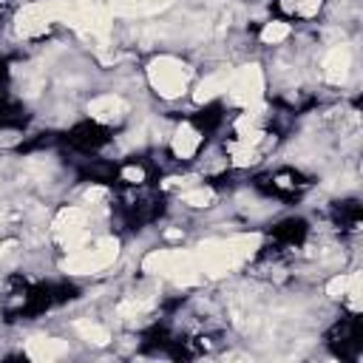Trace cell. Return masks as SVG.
<instances>
[{
    "mask_svg": "<svg viewBox=\"0 0 363 363\" xmlns=\"http://www.w3.org/2000/svg\"><path fill=\"white\" fill-rule=\"evenodd\" d=\"M105 11L111 17H136L142 14V0H105Z\"/></svg>",
    "mask_w": 363,
    "mask_h": 363,
    "instance_id": "cell-19",
    "label": "cell"
},
{
    "mask_svg": "<svg viewBox=\"0 0 363 363\" xmlns=\"http://www.w3.org/2000/svg\"><path fill=\"white\" fill-rule=\"evenodd\" d=\"M125 111H128V105H125V99L116 96V94H102V96L91 99V105H88L91 119H96V122H102V125L119 122V119L125 116Z\"/></svg>",
    "mask_w": 363,
    "mask_h": 363,
    "instance_id": "cell-10",
    "label": "cell"
},
{
    "mask_svg": "<svg viewBox=\"0 0 363 363\" xmlns=\"http://www.w3.org/2000/svg\"><path fill=\"white\" fill-rule=\"evenodd\" d=\"M289 23H284V20H269V23H264V28H261V43H267V45H275V43H284L286 37H289Z\"/></svg>",
    "mask_w": 363,
    "mask_h": 363,
    "instance_id": "cell-17",
    "label": "cell"
},
{
    "mask_svg": "<svg viewBox=\"0 0 363 363\" xmlns=\"http://www.w3.org/2000/svg\"><path fill=\"white\" fill-rule=\"evenodd\" d=\"M11 247H14V241H0V258H3V255H6Z\"/></svg>",
    "mask_w": 363,
    "mask_h": 363,
    "instance_id": "cell-27",
    "label": "cell"
},
{
    "mask_svg": "<svg viewBox=\"0 0 363 363\" xmlns=\"http://www.w3.org/2000/svg\"><path fill=\"white\" fill-rule=\"evenodd\" d=\"M346 286H349V275L340 272V275H335V278L326 284V295H329V298H343V295H346Z\"/></svg>",
    "mask_w": 363,
    "mask_h": 363,
    "instance_id": "cell-21",
    "label": "cell"
},
{
    "mask_svg": "<svg viewBox=\"0 0 363 363\" xmlns=\"http://www.w3.org/2000/svg\"><path fill=\"white\" fill-rule=\"evenodd\" d=\"M145 312V303H139V301H125V303H119V315L125 318V320H133L136 315H142Z\"/></svg>",
    "mask_w": 363,
    "mask_h": 363,
    "instance_id": "cell-22",
    "label": "cell"
},
{
    "mask_svg": "<svg viewBox=\"0 0 363 363\" xmlns=\"http://www.w3.org/2000/svg\"><path fill=\"white\" fill-rule=\"evenodd\" d=\"M105 196H108L105 187H91V190H85V204H99Z\"/></svg>",
    "mask_w": 363,
    "mask_h": 363,
    "instance_id": "cell-25",
    "label": "cell"
},
{
    "mask_svg": "<svg viewBox=\"0 0 363 363\" xmlns=\"http://www.w3.org/2000/svg\"><path fill=\"white\" fill-rule=\"evenodd\" d=\"M227 77H230L227 68H224V71H216V74H207V77L193 88V102H196V105H207V102H213L216 96H221V94L227 91Z\"/></svg>",
    "mask_w": 363,
    "mask_h": 363,
    "instance_id": "cell-13",
    "label": "cell"
},
{
    "mask_svg": "<svg viewBox=\"0 0 363 363\" xmlns=\"http://www.w3.org/2000/svg\"><path fill=\"white\" fill-rule=\"evenodd\" d=\"M119 255V241L113 235H102L94 244H85L74 252H68V258L62 261V269L71 275H94L108 269Z\"/></svg>",
    "mask_w": 363,
    "mask_h": 363,
    "instance_id": "cell-5",
    "label": "cell"
},
{
    "mask_svg": "<svg viewBox=\"0 0 363 363\" xmlns=\"http://www.w3.org/2000/svg\"><path fill=\"white\" fill-rule=\"evenodd\" d=\"M201 147V133L199 128H193L190 122H182L176 130H173V139H170V150L176 159H193Z\"/></svg>",
    "mask_w": 363,
    "mask_h": 363,
    "instance_id": "cell-12",
    "label": "cell"
},
{
    "mask_svg": "<svg viewBox=\"0 0 363 363\" xmlns=\"http://www.w3.org/2000/svg\"><path fill=\"white\" fill-rule=\"evenodd\" d=\"M122 179L130 182V184H142L145 182V170L139 164H128V167H122Z\"/></svg>",
    "mask_w": 363,
    "mask_h": 363,
    "instance_id": "cell-23",
    "label": "cell"
},
{
    "mask_svg": "<svg viewBox=\"0 0 363 363\" xmlns=\"http://www.w3.org/2000/svg\"><path fill=\"white\" fill-rule=\"evenodd\" d=\"M227 153H230V162H233L235 167H250V164L258 162V147L241 145L238 139H233V142L227 145Z\"/></svg>",
    "mask_w": 363,
    "mask_h": 363,
    "instance_id": "cell-14",
    "label": "cell"
},
{
    "mask_svg": "<svg viewBox=\"0 0 363 363\" xmlns=\"http://www.w3.org/2000/svg\"><path fill=\"white\" fill-rule=\"evenodd\" d=\"M68 352V343L60 340V337H45V335H37V337H28L26 340V354L37 363H51L57 357H62Z\"/></svg>",
    "mask_w": 363,
    "mask_h": 363,
    "instance_id": "cell-11",
    "label": "cell"
},
{
    "mask_svg": "<svg viewBox=\"0 0 363 363\" xmlns=\"http://www.w3.org/2000/svg\"><path fill=\"white\" fill-rule=\"evenodd\" d=\"M173 0H142V14H156L162 9H167Z\"/></svg>",
    "mask_w": 363,
    "mask_h": 363,
    "instance_id": "cell-24",
    "label": "cell"
},
{
    "mask_svg": "<svg viewBox=\"0 0 363 363\" xmlns=\"http://www.w3.org/2000/svg\"><path fill=\"white\" fill-rule=\"evenodd\" d=\"M85 210L82 207H62L57 216H54V221H51V233H54V238L68 250V252H74V250H79V247H85L88 244V227H85Z\"/></svg>",
    "mask_w": 363,
    "mask_h": 363,
    "instance_id": "cell-8",
    "label": "cell"
},
{
    "mask_svg": "<svg viewBox=\"0 0 363 363\" xmlns=\"http://www.w3.org/2000/svg\"><path fill=\"white\" fill-rule=\"evenodd\" d=\"M233 105H255V102H264V71L255 65V62H247L235 71H230L227 77V91Z\"/></svg>",
    "mask_w": 363,
    "mask_h": 363,
    "instance_id": "cell-7",
    "label": "cell"
},
{
    "mask_svg": "<svg viewBox=\"0 0 363 363\" xmlns=\"http://www.w3.org/2000/svg\"><path fill=\"white\" fill-rule=\"evenodd\" d=\"M216 199V193L204 184H190L184 193H182V204L187 207H210V201Z\"/></svg>",
    "mask_w": 363,
    "mask_h": 363,
    "instance_id": "cell-16",
    "label": "cell"
},
{
    "mask_svg": "<svg viewBox=\"0 0 363 363\" xmlns=\"http://www.w3.org/2000/svg\"><path fill=\"white\" fill-rule=\"evenodd\" d=\"M65 26L82 31L85 37L108 40L111 14L105 11V3H99V0H71V11L65 17Z\"/></svg>",
    "mask_w": 363,
    "mask_h": 363,
    "instance_id": "cell-6",
    "label": "cell"
},
{
    "mask_svg": "<svg viewBox=\"0 0 363 363\" xmlns=\"http://www.w3.org/2000/svg\"><path fill=\"white\" fill-rule=\"evenodd\" d=\"M349 68H352V51H349V45H343V43L332 45L329 54L323 57V77L332 85H340V82H346Z\"/></svg>",
    "mask_w": 363,
    "mask_h": 363,
    "instance_id": "cell-9",
    "label": "cell"
},
{
    "mask_svg": "<svg viewBox=\"0 0 363 363\" xmlns=\"http://www.w3.org/2000/svg\"><path fill=\"white\" fill-rule=\"evenodd\" d=\"M147 82L162 99H179L190 88V68L179 57L159 54L147 62Z\"/></svg>",
    "mask_w": 363,
    "mask_h": 363,
    "instance_id": "cell-4",
    "label": "cell"
},
{
    "mask_svg": "<svg viewBox=\"0 0 363 363\" xmlns=\"http://www.w3.org/2000/svg\"><path fill=\"white\" fill-rule=\"evenodd\" d=\"M71 11V0H34L26 3L14 17V31L20 37H40L54 23H65Z\"/></svg>",
    "mask_w": 363,
    "mask_h": 363,
    "instance_id": "cell-3",
    "label": "cell"
},
{
    "mask_svg": "<svg viewBox=\"0 0 363 363\" xmlns=\"http://www.w3.org/2000/svg\"><path fill=\"white\" fill-rule=\"evenodd\" d=\"M258 247H261L258 233H241V235H230V238H207L193 250V255H196L201 275L221 278V275L233 272L235 267H241L244 261H250L258 252Z\"/></svg>",
    "mask_w": 363,
    "mask_h": 363,
    "instance_id": "cell-1",
    "label": "cell"
},
{
    "mask_svg": "<svg viewBox=\"0 0 363 363\" xmlns=\"http://www.w3.org/2000/svg\"><path fill=\"white\" fill-rule=\"evenodd\" d=\"M349 301V309L352 312H360L363 309V275L360 272H349V286H346V295Z\"/></svg>",
    "mask_w": 363,
    "mask_h": 363,
    "instance_id": "cell-18",
    "label": "cell"
},
{
    "mask_svg": "<svg viewBox=\"0 0 363 363\" xmlns=\"http://www.w3.org/2000/svg\"><path fill=\"white\" fill-rule=\"evenodd\" d=\"M142 269L147 275L170 278L179 286H193L201 281V269L196 264L193 250H150L142 258Z\"/></svg>",
    "mask_w": 363,
    "mask_h": 363,
    "instance_id": "cell-2",
    "label": "cell"
},
{
    "mask_svg": "<svg viewBox=\"0 0 363 363\" xmlns=\"http://www.w3.org/2000/svg\"><path fill=\"white\" fill-rule=\"evenodd\" d=\"M20 142V133L17 130H0V145L3 147H11V145H17Z\"/></svg>",
    "mask_w": 363,
    "mask_h": 363,
    "instance_id": "cell-26",
    "label": "cell"
},
{
    "mask_svg": "<svg viewBox=\"0 0 363 363\" xmlns=\"http://www.w3.org/2000/svg\"><path fill=\"white\" fill-rule=\"evenodd\" d=\"M323 0H281V6L289 11V14H298V17H315L318 9H320Z\"/></svg>",
    "mask_w": 363,
    "mask_h": 363,
    "instance_id": "cell-20",
    "label": "cell"
},
{
    "mask_svg": "<svg viewBox=\"0 0 363 363\" xmlns=\"http://www.w3.org/2000/svg\"><path fill=\"white\" fill-rule=\"evenodd\" d=\"M77 332H79L82 340H88L94 346H105L111 340V332L102 323H94V320H77Z\"/></svg>",
    "mask_w": 363,
    "mask_h": 363,
    "instance_id": "cell-15",
    "label": "cell"
}]
</instances>
